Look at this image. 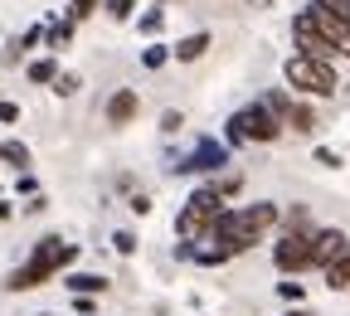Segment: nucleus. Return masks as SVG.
Wrapping results in <instances>:
<instances>
[{
	"label": "nucleus",
	"instance_id": "26",
	"mask_svg": "<svg viewBox=\"0 0 350 316\" xmlns=\"http://www.w3.org/2000/svg\"><path fill=\"white\" fill-rule=\"evenodd\" d=\"M278 292H282L287 302H301V297H306V287H301V282H278Z\"/></svg>",
	"mask_w": 350,
	"mask_h": 316
},
{
	"label": "nucleus",
	"instance_id": "24",
	"mask_svg": "<svg viewBox=\"0 0 350 316\" xmlns=\"http://www.w3.org/2000/svg\"><path fill=\"white\" fill-rule=\"evenodd\" d=\"M112 248H117V253H137V239L122 229V234H112Z\"/></svg>",
	"mask_w": 350,
	"mask_h": 316
},
{
	"label": "nucleus",
	"instance_id": "31",
	"mask_svg": "<svg viewBox=\"0 0 350 316\" xmlns=\"http://www.w3.org/2000/svg\"><path fill=\"white\" fill-rule=\"evenodd\" d=\"M282 316H312V311H282Z\"/></svg>",
	"mask_w": 350,
	"mask_h": 316
},
{
	"label": "nucleus",
	"instance_id": "2",
	"mask_svg": "<svg viewBox=\"0 0 350 316\" xmlns=\"http://www.w3.org/2000/svg\"><path fill=\"white\" fill-rule=\"evenodd\" d=\"M219 214H224V195H219L214 185H204V190H195L190 205L180 209V219H175V234H180V239H204V234H214Z\"/></svg>",
	"mask_w": 350,
	"mask_h": 316
},
{
	"label": "nucleus",
	"instance_id": "19",
	"mask_svg": "<svg viewBox=\"0 0 350 316\" xmlns=\"http://www.w3.org/2000/svg\"><path fill=\"white\" fill-rule=\"evenodd\" d=\"M98 5H103V0H73V5H68V20H88Z\"/></svg>",
	"mask_w": 350,
	"mask_h": 316
},
{
	"label": "nucleus",
	"instance_id": "1",
	"mask_svg": "<svg viewBox=\"0 0 350 316\" xmlns=\"http://www.w3.org/2000/svg\"><path fill=\"white\" fill-rule=\"evenodd\" d=\"M73 258H78V248H73V243H64L59 234H49V239H39V248L29 253V263H20L15 273L5 278V287H10V292H34V287L49 282L59 267H68Z\"/></svg>",
	"mask_w": 350,
	"mask_h": 316
},
{
	"label": "nucleus",
	"instance_id": "25",
	"mask_svg": "<svg viewBox=\"0 0 350 316\" xmlns=\"http://www.w3.org/2000/svg\"><path fill=\"white\" fill-rule=\"evenodd\" d=\"M161 25H165V15H161V10H151V15H142V34H156Z\"/></svg>",
	"mask_w": 350,
	"mask_h": 316
},
{
	"label": "nucleus",
	"instance_id": "10",
	"mask_svg": "<svg viewBox=\"0 0 350 316\" xmlns=\"http://www.w3.org/2000/svg\"><path fill=\"white\" fill-rule=\"evenodd\" d=\"M214 166H229V151L219 146V142H200V151H195V156H185L175 170L190 175V170H214Z\"/></svg>",
	"mask_w": 350,
	"mask_h": 316
},
{
	"label": "nucleus",
	"instance_id": "9",
	"mask_svg": "<svg viewBox=\"0 0 350 316\" xmlns=\"http://www.w3.org/2000/svg\"><path fill=\"white\" fill-rule=\"evenodd\" d=\"M345 243H350V239H345L340 229H317V234H312V267H331V263L345 253Z\"/></svg>",
	"mask_w": 350,
	"mask_h": 316
},
{
	"label": "nucleus",
	"instance_id": "12",
	"mask_svg": "<svg viewBox=\"0 0 350 316\" xmlns=\"http://www.w3.org/2000/svg\"><path fill=\"white\" fill-rule=\"evenodd\" d=\"M64 287L78 292V297H93V292H107V278H98V273H68Z\"/></svg>",
	"mask_w": 350,
	"mask_h": 316
},
{
	"label": "nucleus",
	"instance_id": "30",
	"mask_svg": "<svg viewBox=\"0 0 350 316\" xmlns=\"http://www.w3.org/2000/svg\"><path fill=\"white\" fill-rule=\"evenodd\" d=\"M5 219H10V205H5V200H0V224H5Z\"/></svg>",
	"mask_w": 350,
	"mask_h": 316
},
{
	"label": "nucleus",
	"instance_id": "17",
	"mask_svg": "<svg viewBox=\"0 0 350 316\" xmlns=\"http://www.w3.org/2000/svg\"><path fill=\"white\" fill-rule=\"evenodd\" d=\"M0 156H5L10 166H29V146H25V142H5V146H0Z\"/></svg>",
	"mask_w": 350,
	"mask_h": 316
},
{
	"label": "nucleus",
	"instance_id": "16",
	"mask_svg": "<svg viewBox=\"0 0 350 316\" xmlns=\"http://www.w3.org/2000/svg\"><path fill=\"white\" fill-rule=\"evenodd\" d=\"M54 78H59L54 59H39V64H29V83H54Z\"/></svg>",
	"mask_w": 350,
	"mask_h": 316
},
{
	"label": "nucleus",
	"instance_id": "27",
	"mask_svg": "<svg viewBox=\"0 0 350 316\" xmlns=\"http://www.w3.org/2000/svg\"><path fill=\"white\" fill-rule=\"evenodd\" d=\"M317 161H321V166H326V170H336V166H340V156H336V151H331V146H317Z\"/></svg>",
	"mask_w": 350,
	"mask_h": 316
},
{
	"label": "nucleus",
	"instance_id": "23",
	"mask_svg": "<svg viewBox=\"0 0 350 316\" xmlns=\"http://www.w3.org/2000/svg\"><path fill=\"white\" fill-rule=\"evenodd\" d=\"M103 10H107L112 20H126V15H131V0H107V5H103Z\"/></svg>",
	"mask_w": 350,
	"mask_h": 316
},
{
	"label": "nucleus",
	"instance_id": "7",
	"mask_svg": "<svg viewBox=\"0 0 350 316\" xmlns=\"http://www.w3.org/2000/svg\"><path fill=\"white\" fill-rule=\"evenodd\" d=\"M306 20H312V25H317V29H321V34L336 44V54H345V59H350V20H345V15H336V10H321L317 0H312Z\"/></svg>",
	"mask_w": 350,
	"mask_h": 316
},
{
	"label": "nucleus",
	"instance_id": "6",
	"mask_svg": "<svg viewBox=\"0 0 350 316\" xmlns=\"http://www.w3.org/2000/svg\"><path fill=\"white\" fill-rule=\"evenodd\" d=\"M292 34H297V44H301V59H321V64H331V59H336V44H331L312 20H306V10L292 20Z\"/></svg>",
	"mask_w": 350,
	"mask_h": 316
},
{
	"label": "nucleus",
	"instance_id": "15",
	"mask_svg": "<svg viewBox=\"0 0 350 316\" xmlns=\"http://www.w3.org/2000/svg\"><path fill=\"white\" fill-rule=\"evenodd\" d=\"M204 49H209V34H190V39L175 44V59H180V64H195Z\"/></svg>",
	"mask_w": 350,
	"mask_h": 316
},
{
	"label": "nucleus",
	"instance_id": "5",
	"mask_svg": "<svg viewBox=\"0 0 350 316\" xmlns=\"http://www.w3.org/2000/svg\"><path fill=\"white\" fill-rule=\"evenodd\" d=\"M273 263L282 273H301V267H312V234H282L278 248H273Z\"/></svg>",
	"mask_w": 350,
	"mask_h": 316
},
{
	"label": "nucleus",
	"instance_id": "14",
	"mask_svg": "<svg viewBox=\"0 0 350 316\" xmlns=\"http://www.w3.org/2000/svg\"><path fill=\"white\" fill-rule=\"evenodd\" d=\"M326 282H331L336 292H350V243H345V253L326 267Z\"/></svg>",
	"mask_w": 350,
	"mask_h": 316
},
{
	"label": "nucleus",
	"instance_id": "18",
	"mask_svg": "<svg viewBox=\"0 0 350 316\" xmlns=\"http://www.w3.org/2000/svg\"><path fill=\"white\" fill-rule=\"evenodd\" d=\"M165 59H170V54H165V44H151V49H142V64H146V68H161Z\"/></svg>",
	"mask_w": 350,
	"mask_h": 316
},
{
	"label": "nucleus",
	"instance_id": "4",
	"mask_svg": "<svg viewBox=\"0 0 350 316\" xmlns=\"http://www.w3.org/2000/svg\"><path fill=\"white\" fill-rule=\"evenodd\" d=\"M287 83L297 88V93H312V98H336V68L321 64V59H287Z\"/></svg>",
	"mask_w": 350,
	"mask_h": 316
},
{
	"label": "nucleus",
	"instance_id": "29",
	"mask_svg": "<svg viewBox=\"0 0 350 316\" xmlns=\"http://www.w3.org/2000/svg\"><path fill=\"white\" fill-rule=\"evenodd\" d=\"M5 122H20V107L15 103H0V127H5Z\"/></svg>",
	"mask_w": 350,
	"mask_h": 316
},
{
	"label": "nucleus",
	"instance_id": "8",
	"mask_svg": "<svg viewBox=\"0 0 350 316\" xmlns=\"http://www.w3.org/2000/svg\"><path fill=\"white\" fill-rule=\"evenodd\" d=\"M262 103H268V107H273V112L282 117V127L301 131V137H306V131H317V117H312V107H306V103H292L287 93H268Z\"/></svg>",
	"mask_w": 350,
	"mask_h": 316
},
{
	"label": "nucleus",
	"instance_id": "22",
	"mask_svg": "<svg viewBox=\"0 0 350 316\" xmlns=\"http://www.w3.org/2000/svg\"><path fill=\"white\" fill-rule=\"evenodd\" d=\"M54 93H59V98L78 93V78H73V73H59V78H54Z\"/></svg>",
	"mask_w": 350,
	"mask_h": 316
},
{
	"label": "nucleus",
	"instance_id": "13",
	"mask_svg": "<svg viewBox=\"0 0 350 316\" xmlns=\"http://www.w3.org/2000/svg\"><path fill=\"white\" fill-rule=\"evenodd\" d=\"M243 214H248V224H253L258 234H268L273 224H278V205H262V200L258 205H243Z\"/></svg>",
	"mask_w": 350,
	"mask_h": 316
},
{
	"label": "nucleus",
	"instance_id": "20",
	"mask_svg": "<svg viewBox=\"0 0 350 316\" xmlns=\"http://www.w3.org/2000/svg\"><path fill=\"white\" fill-rule=\"evenodd\" d=\"M68 39H73V20H64V25H54V29H49V44H54V49H64Z\"/></svg>",
	"mask_w": 350,
	"mask_h": 316
},
{
	"label": "nucleus",
	"instance_id": "3",
	"mask_svg": "<svg viewBox=\"0 0 350 316\" xmlns=\"http://www.w3.org/2000/svg\"><path fill=\"white\" fill-rule=\"evenodd\" d=\"M282 137V117L268 103H253L229 117V142H278Z\"/></svg>",
	"mask_w": 350,
	"mask_h": 316
},
{
	"label": "nucleus",
	"instance_id": "21",
	"mask_svg": "<svg viewBox=\"0 0 350 316\" xmlns=\"http://www.w3.org/2000/svg\"><path fill=\"white\" fill-rule=\"evenodd\" d=\"M239 185H243V175H224V180H214V190L224 195V200H229V195H239Z\"/></svg>",
	"mask_w": 350,
	"mask_h": 316
},
{
	"label": "nucleus",
	"instance_id": "11",
	"mask_svg": "<svg viewBox=\"0 0 350 316\" xmlns=\"http://www.w3.org/2000/svg\"><path fill=\"white\" fill-rule=\"evenodd\" d=\"M131 117H137V93L122 88V93H112V103H107V122L112 127H131Z\"/></svg>",
	"mask_w": 350,
	"mask_h": 316
},
{
	"label": "nucleus",
	"instance_id": "28",
	"mask_svg": "<svg viewBox=\"0 0 350 316\" xmlns=\"http://www.w3.org/2000/svg\"><path fill=\"white\" fill-rule=\"evenodd\" d=\"M317 5H321V10H336V15L350 20V0H317Z\"/></svg>",
	"mask_w": 350,
	"mask_h": 316
}]
</instances>
